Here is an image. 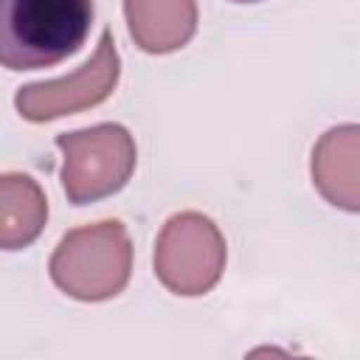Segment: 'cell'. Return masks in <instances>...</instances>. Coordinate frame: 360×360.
I'll return each mask as SVG.
<instances>
[{"label": "cell", "mask_w": 360, "mask_h": 360, "mask_svg": "<svg viewBox=\"0 0 360 360\" xmlns=\"http://www.w3.org/2000/svg\"><path fill=\"white\" fill-rule=\"evenodd\" d=\"M93 25V0H0V68L39 70L73 56Z\"/></svg>", "instance_id": "cell-1"}, {"label": "cell", "mask_w": 360, "mask_h": 360, "mask_svg": "<svg viewBox=\"0 0 360 360\" xmlns=\"http://www.w3.org/2000/svg\"><path fill=\"white\" fill-rule=\"evenodd\" d=\"M53 284L76 301H107L132 276V242L118 219L68 231L51 256Z\"/></svg>", "instance_id": "cell-2"}, {"label": "cell", "mask_w": 360, "mask_h": 360, "mask_svg": "<svg viewBox=\"0 0 360 360\" xmlns=\"http://www.w3.org/2000/svg\"><path fill=\"white\" fill-rule=\"evenodd\" d=\"M62 152V188L73 205H87L121 191L138 163L135 138L121 124H96L56 135Z\"/></svg>", "instance_id": "cell-3"}, {"label": "cell", "mask_w": 360, "mask_h": 360, "mask_svg": "<svg viewBox=\"0 0 360 360\" xmlns=\"http://www.w3.org/2000/svg\"><path fill=\"white\" fill-rule=\"evenodd\" d=\"M225 236L217 222L200 211H180L166 219L155 242L158 281L183 298L205 295L225 270Z\"/></svg>", "instance_id": "cell-4"}, {"label": "cell", "mask_w": 360, "mask_h": 360, "mask_svg": "<svg viewBox=\"0 0 360 360\" xmlns=\"http://www.w3.org/2000/svg\"><path fill=\"white\" fill-rule=\"evenodd\" d=\"M121 76V59L115 51L112 31H104L93 56L65 79L25 84L14 96L17 112L31 124H45L62 115L90 110L110 98Z\"/></svg>", "instance_id": "cell-5"}, {"label": "cell", "mask_w": 360, "mask_h": 360, "mask_svg": "<svg viewBox=\"0 0 360 360\" xmlns=\"http://www.w3.org/2000/svg\"><path fill=\"white\" fill-rule=\"evenodd\" d=\"M357 158H360V129L357 124H343L321 135L309 163L312 183L323 194V200L349 214L360 211Z\"/></svg>", "instance_id": "cell-6"}, {"label": "cell", "mask_w": 360, "mask_h": 360, "mask_svg": "<svg viewBox=\"0 0 360 360\" xmlns=\"http://www.w3.org/2000/svg\"><path fill=\"white\" fill-rule=\"evenodd\" d=\"M129 37L146 53H172L197 34V0H124Z\"/></svg>", "instance_id": "cell-7"}, {"label": "cell", "mask_w": 360, "mask_h": 360, "mask_svg": "<svg viewBox=\"0 0 360 360\" xmlns=\"http://www.w3.org/2000/svg\"><path fill=\"white\" fill-rule=\"evenodd\" d=\"M48 222V200L39 183L20 172L0 174V250L28 248Z\"/></svg>", "instance_id": "cell-8"}, {"label": "cell", "mask_w": 360, "mask_h": 360, "mask_svg": "<svg viewBox=\"0 0 360 360\" xmlns=\"http://www.w3.org/2000/svg\"><path fill=\"white\" fill-rule=\"evenodd\" d=\"M233 3H259V0H233Z\"/></svg>", "instance_id": "cell-9"}]
</instances>
